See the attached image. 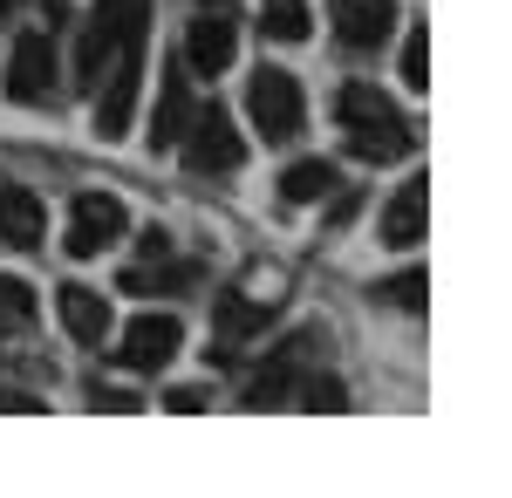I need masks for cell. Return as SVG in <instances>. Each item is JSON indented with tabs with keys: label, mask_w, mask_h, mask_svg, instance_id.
Instances as JSON below:
<instances>
[{
	"label": "cell",
	"mask_w": 512,
	"mask_h": 498,
	"mask_svg": "<svg viewBox=\"0 0 512 498\" xmlns=\"http://www.w3.org/2000/svg\"><path fill=\"white\" fill-rule=\"evenodd\" d=\"M144 48H151V0H117V55L96 76V137L117 144L137 116V82H144Z\"/></svg>",
	"instance_id": "6da1fadb"
},
{
	"label": "cell",
	"mask_w": 512,
	"mask_h": 498,
	"mask_svg": "<svg viewBox=\"0 0 512 498\" xmlns=\"http://www.w3.org/2000/svg\"><path fill=\"white\" fill-rule=\"evenodd\" d=\"M335 116H342V137H349V151L362 164H396V157H410V123L396 116V103L383 89H369V82H349L342 96H335Z\"/></svg>",
	"instance_id": "7a4b0ae2"
},
{
	"label": "cell",
	"mask_w": 512,
	"mask_h": 498,
	"mask_svg": "<svg viewBox=\"0 0 512 498\" xmlns=\"http://www.w3.org/2000/svg\"><path fill=\"white\" fill-rule=\"evenodd\" d=\"M246 116H253V130L267 137V144H287V137H301V123H308V103H301V82L287 76V69H253L246 82Z\"/></svg>",
	"instance_id": "3957f363"
},
{
	"label": "cell",
	"mask_w": 512,
	"mask_h": 498,
	"mask_svg": "<svg viewBox=\"0 0 512 498\" xmlns=\"http://www.w3.org/2000/svg\"><path fill=\"white\" fill-rule=\"evenodd\" d=\"M178 151H185V171H198V178H219V171H239L246 144H239L233 116L219 110V103H205V110H192V123L178 130Z\"/></svg>",
	"instance_id": "277c9868"
},
{
	"label": "cell",
	"mask_w": 512,
	"mask_h": 498,
	"mask_svg": "<svg viewBox=\"0 0 512 498\" xmlns=\"http://www.w3.org/2000/svg\"><path fill=\"white\" fill-rule=\"evenodd\" d=\"M123 226H130V212H123V198H110V192H82L76 205H69V253L76 260H96L103 246H117L123 239Z\"/></svg>",
	"instance_id": "5b68a950"
},
{
	"label": "cell",
	"mask_w": 512,
	"mask_h": 498,
	"mask_svg": "<svg viewBox=\"0 0 512 498\" xmlns=\"http://www.w3.org/2000/svg\"><path fill=\"white\" fill-rule=\"evenodd\" d=\"M315 348H321V328H301V335H294V342H287L274 362L246 383V410H280V403L294 396V376L315 362Z\"/></svg>",
	"instance_id": "8992f818"
},
{
	"label": "cell",
	"mask_w": 512,
	"mask_h": 498,
	"mask_svg": "<svg viewBox=\"0 0 512 498\" xmlns=\"http://www.w3.org/2000/svg\"><path fill=\"white\" fill-rule=\"evenodd\" d=\"M178 342H185L178 314H137V321L123 328L117 362H123V369H137V376H151V369H164V362L178 355Z\"/></svg>",
	"instance_id": "52a82bcc"
},
{
	"label": "cell",
	"mask_w": 512,
	"mask_h": 498,
	"mask_svg": "<svg viewBox=\"0 0 512 498\" xmlns=\"http://www.w3.org/2000/svg\"><path fill=\"white\" fill-rule=\"evenodd\" d=\"M48 89H55V41L21 35L14 41V62H7V96L14 103H48Z\"/></svg>",
	"instance_id": "ba28073f"
},
{
	"label": "cell",
	"mask_w": 512,
	"mask_h": 498,
	"mask_svg": "<svg viewBox=\"0 0 512 498\" xmlns=\"http://www.w3.org/2000/svg\"><path fill=\"white\" fill-rule=\"evenodd\" d=\"M233 48H239L233 21H226V14L212 7V14H198L192 35H185V69H198V76H219V69L233 62Z\"/></svg>",
	"instance_id": "9c48e42d"
},
{
	"label": "cell",
	"mask_w": 512,
	"mask_h": 498,
	"mask_svg": "<svg viewBox=\"0 0 512 498\" xmlns=\"http://www.w3.org/2000/svg\"><path fill=\"white\" fill-rule=\"evenodd\" d=\"M110 55H117V0H103L82 21V41H76V82L82 89H96V76L110 69Z\"/></svg>",
	"instance_id": "30bf717a"
},
{
	"label": "cell",
	"mask_w": 512,
	"mask_h": 498,
	"mask_svg": "<svg viewBox=\"0 0 512 498\" xmlns=\"http://www.w3.org/2000/svg\"><path fill=\"white\" fill-rule=\"evenodd\" d=\"M424 219H431V178H410L403 192L390 198V212H383V246H417L424 239Z\"/></svg>",
	"instance_id": "8fae6325"
},
{
	"label": "cell",
	"mask_w": 512,
	"mask_h": 498,
	"mask_svg": "<svg viewBox=\"0 0 512 498\" xmlns=\"http://www.w3.org/2000/svg\"><path fill=\"white\" fill-rule=\"evenodd\" d=\"M55 314H62V328H69L76 342H89V348L110 342V301H103L96 287H62V294H55Z\"/></svg>",
	"instance_id": "7c38bea8"
},
{
	"label": "cell",
	"mask_w": 512,
	"mask_h": 498,
	"mask_svg": "<svg viewBox=\"0 0 512 498\" xmlns=\"http://www.w3.org/2000/svg\"><path fill=\"white\" fill-rule=\"evenodd\" d=\"M335 28L349 48H376L396 28V0H335Z\"/></svg>",
	"instance_id": "4fadbf2b"
},
{
	"label": "cell",
	"mask_w": 512,
	"mask_h": 498,
	"mask_svg": "<svg viewBox=\"0 0 512 498\" xmlns=\"http://www.w3.org/2000/svg\"><path fill=\"white\" fill-rule=\"evenodd\" d=\"M267 314H274L267 301L219 294V301H212V335H219V348H239V342H253V335H267Z\"/></svg>",
	"instance_id": "5bb4252c"
},
{
	"label": "cell",
	"mask_w": 512,
	"mask_h": 498,
	"mask_svg": "<svg viewBox=\"0 0 512 498\" xmlns=\"http://www.w3.org/2000/svg\"><path fill=\"white\" fill-rule=\"evenodd\" d=\"M41 232H48L41 198L28 185H0V239L7 246H41Z\"/></svg>",
	"instance_id": "9a60e30c"
},
{
	"label": "cell",
	"mask_w": 512,
	"mask_h": 498,
	"mask_svg": "<svg viewBox=\"0 0 512 498\" xmlns=\"http://www.w3.org/2000/svg\"><path fill=\"white\" fill-rule=\"evenodd\" d=\"M192 82H185V69H164V89H158V110H151V144H178V130L192 123Z\"/></svg>",
	"instance_id": "2e32d148"
},
{
	"label": "cell",
	"mask_w": 512,
	"mask_h": 498,
	"mask_svg": "<svg viewBox=\"0 0 512 498\" xmlns=\"http://www.w3.org/2000/svg\"><path fill=\"white\" fill-rule=\"evenodd\" d=\"M117 287H123V294H192V287H198V267H192V260L158 253V260H144V267H130Z\"/></svg>",
	"instance_id": "e0dca14e"
},
{
	"label": "cell",
	"mask_w": 512,
	"mask_h": 498,
	"mask_svg": "<svg viewBox=\"0 0 512 498\" xmlns=\"http://www.w3.org/2000/svg\"><path fill=\"white\" fill-rule=\"evenodd\" d=\"M335 192V164H321V157H301V164H287L280 171V198L287 205H315V198Z\"/></svg>",
	"instance_id": "ac0fdd59"
},
{
	"label": "cell",
	"mask_w": 512,
	"mask_h": 498,
	"mask_svg": "<svg viewBox=\"0 0 512 498\" xmlns=\"http://www.w3.org/2000/svg\"><path fill=\"white\" fill-rule=\"evenodd\" d=\"M28 321H35V287L14 280V273H0V335H21Z\"/></svg>",
	"instance_id": "d6986e66"
},
{
	"label": "cell",
	"mask_w": 512,
	"mask_h": 498,
	"mask_svg": "<svg viewBox=\"0 0 512 498\" xmlns=\"http://www.w3.org/2000/svg\"><path fill=\"white\" fill-rule=\"evenodd\" d=\"M294 396H301V410H349V389L335 383V376H294Z\"/></svg>",
	"instance_id": "ffe728a7"
},
{
	"label": "cell",
	"mask_w": 512,
	"mask_h": 498,
	"mask_svg": "<svg viewBox=\"0 0 512 498\" xmlns=\"http://www.w3.org/2000/svg\"><path fill=\"white\" fill-rule=\"evenodd\" d=\"M403 89H431V35L424 28H410V41H403Z\"/></svg>",
	"instance_id": "44dd1931"
},
{
	"label": "cell",
	"mask_w": 512,
	"mask_h": 498,
	"mask_svg": "<svg viewBox=\"0 0 512 498\" xmlns=\"http://www.w3.org/2000/svg\"><path fill=\"white\" fill-rule=\"evenodd\" d=\"M424 287H431V280H424V273H396V280H390L396 307H410V314H417V307H424Z\"/></svg>",
	"instance_id": "7402d4cb"
},
{
	"label": "cell",
	"mask_w": 512,
	"mask_h": 498,
	"mask_svg": "<svg viewBox=\"0 0 512 498\" xmlns=\"http://www.w3.org/2000/svg\"><path fill=\"white\" fill-rule=\"evenodd\" d=\"M0 410H7V417H35V410H48V403L28 396V389H0Z\"/></svg>",
	"instance_id": "603a6c76"
},
{
	"label": "cell",
	"mask_w": 512,
	"mask_h": 498,
	"mask_svg": "<svg viewBox=\"0 0 512 498\" xmlns=\"http://www.w3.org/2000/svg\"><path fill=\"white\" fill-rule=\"evenodd\" d=\"M96 410H117V417H130V410H144V396H130V389H103V396H96Z\"/></svg>",
	"instance_id": "cb8c5ba5"
},
{
	"label": "cell",
	"mask_w": 512,
	"mask_h": 498,
	"mask_svg": "<svg viewBox=\"0 0 512 498\" xmlns=\"http://www.w3.org/2000/svg\"><path fill=\"white\" fill-rule=\"evenodd\" d=\"M164 410H178V417H198V410H205V389H171V396H164Z\"/></svg>",
	"instance_id": "d4e9b609"
},
{
	"label": "cell",
	"mask_w": 512,
	"mask_h": 498,
	"mask_svg": "<svg viewBox=\"0 0 512 498\" xmlns=\"http://www.w3.org/2000/svg\"><path fill=\"white\" fill-rule=\"evenodd\" d=\"M0 14H21V0H0Z\"/></svg>",
	"instance_id": "484cf974"
}]
</instances>
